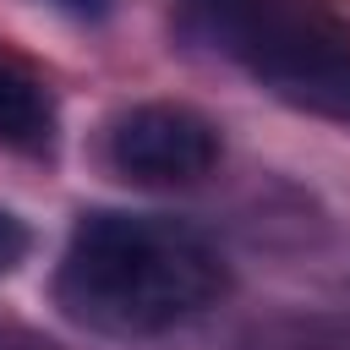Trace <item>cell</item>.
I'll return each mask as SVG.
<instances>
[{"label": "cell", "mask_w": 350, "mask_h": 350, "mask_svg": "<svg viewBox=\"0 0 350 350\" xmlns=\"http://www.w3.org/2000/svg\"><path fill=\"white\" fill-rule=\"evenodd\" d=\"M230 290L219 246L186 219L98 208L71 224L55 306L104 339H159L197 323Z\"/></svg>", "instance_id": "cell-1"}, {"label": "cell", "mask_w": 350, "mask_h": 350, "mask_svg": "<svg viewBox=\"0 0 350 350\" xmlns=\"http://www.w3.org/2000/svg\"><path fill=\"white\" fill-rule=\"evenodd\" d=\"M186 27L273 98L350 126V27L312 0H180Z\"/></svg>", "instance_id": "cell-2"}, {"label": "cell", "mask_w": 350, "mask_h": 350, "mask_svg": "<svg viewBox=\"0 0 350 350\" xmlns=\"http://www.w3.org/2000/svg\"><path fill=\"white\" fill-rule=\"evenodd\" d=\"M224 142L219 126L191 109V104H131L126 115H115L109 137H104V159L120 180L131 186H197L202 175H213Z\"/></svg>", "instance_id": "cell-3"}, {"label": "cell", "mask_w": 350, "mask_h": 350, "mask_svg": "<svg viewBox=\"0 0 350 350\" xmlns=\"http://www.w3.org/2000/svg\"><path fill=\"white\" fill-rule=\"evenodd\" d=\"M55 126L60 115H55V93L44 88V77L27 60L0 49V142L16 153H49Z\"/></svg>", "instance_id": "cell-4"}, {"label": "cell", "mask_w": 350, "mask_h": 350, "mask_svg": "<svg viewBox=\"0 0 350 350\" xmlns=\"http://www.w3.org/2000/svg\"><path fill=\"white\" fill-rule=\"evenodd\" d=\"M27 246H33V235H27V224L11 213V208H0V273H11L22 257H27Z\"/></svg>", "instance_id": "cell-5"}, {"label": "cell", "mask_w": 350, "mask_h": 350, "mask_svg": "<svg viewBox=\"0 0 350 350\" xmlns=\"http://www.w3.org/2000/svg\"><path fill=\"white\" fill-rule=\"evenodd\" d=\"M49 11H60V16H77V22H104L120 0H44Z\"/></svg>", "instance_id": "cell-6"}]
</instances>
